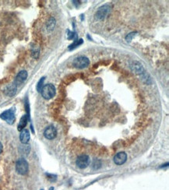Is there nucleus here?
Returning <instances> with one entry per match:
<instances>
[{
  "label": "nucleus",
  "mask_w": 169,
  "mask_h": 190,
  "mask_svg": "<svg viewBox=\"0 0 169 190\" xmlns=\"http://www.w3.org/2000/svg\"><path fill=\"white\" fill-rule=\"evenodd\" d=\"M41 93L42 97L45 99L49 100L56 95V87H55V86L53 84L48 83V84L44 86L43 88L41 89Z\"/></svg>",
  "instance_id": "1"
},
{
  "label": "nucleus",
  "mask_w": 169,
  "mask_h": 190,
  "mask_svg": "<svg viewBox=\"0 0 169 190\" xmlns=\"http://www.w3.org/2000/svg\"><path fill=\"white\" fill-rule=\"evenodd\" d=\"M16 170H17V173L21 175H27L29 171V166H28L27 161L24 158L19 159L16 163Z\"/></svg>",
  "instance_id": "2"
},
{
  "label": "nucleus",
  "mask_w": 169,
  "mask_h": 190,
  "mask_svg": "<svg viewBox=\"0 0 169 190\" xmlns=\"http://www.w3.org/2000/svg\"><path fill=\"white\" fill-rule=\"evenodd\" d=\"M0 118L9 124H13L15 121V108H10L3 112L0 115Z\"/></svg>",
  "instance_id": "3"
},
{
  "label": "nucleus",
  "mask_w": 169,
  "mask_h": 190,
  "mask_svg": "<svg viewBox=\"0 0 169 190\" xmlns=\"http://www.w3.org/2000/svg\"><path fill=\"white\" fill-rule=\"evenodd\" d=\"M89 59L87 58V57H85V56L77 57V58H76V59L73 60V62H72V65L77 69H84L89 66Z\"/></svg>",
  "instance_id": "4"
},
{
  "label": "nucleus",
  "mask_w": 169,
  "mask_h": 190,
  "mask_svg": "<svg viewBox=\"0 0 169 190\" xmlns=\"http://www.w3.org/2000/svg\"><path fill=\"white\" fill-rule=\"evenodd\" d=\"M90 157L87 155L83 154L80 155V157H78V158L77 159L76 164L79 168L80 169H85L86 168L88 167L90 164Z\"/></svg>",
  "instance_id": "5"
},
{
  "label": "nucleus",
  "mask_w": 169,
  "mask_h": 190,
  "mask_svg": "<svg viewBox=\"0 0 169 190\" xmlns=\"http://www.w3.org/2000/svg\"><path fill=\"white\" fill-rule=\"evenodd\" d=\"M110 11V7L108 5H104L102 6V7H100L98 9V10L96 12V18L97 20H104V18L106 17V16L108 15V13Z\"/></svg>",
  "instance_id": "6"
},
{
  "label": "nucleus",
  "mask_w": 169,
  "mask_h": 190,
  "mask_svg": "<svg viewBox=\"0 0 169 190\" xmlns=\"http://www.w3.org/2000/svg\"><path fill=\"white\" fill-rule=\"evenodd\" d=\"M44 136L48 139H55L57 136V130H56V127L53 126H49L47 127L44 132Z\"/></svg>",
  "instance_id": "7"
},
{
  "label": "nucleus",
  "mask_w": 169,
  "mask_h": 190,
  "mask_svg": "<svg viewBox=\"0 0 169 190\" xmlns=\"http://www.w3.org/2000/svg\"><path fill=\"white\" fill-rule=\"evenodd\" d=\"M126 160H127V154L125 152H119L114 157V162L117 165L123 164L124 163H126Z\"/></svg>",
  "instance_id": "8"
},
{
  "label": "nucleus",
  "mask_w": 169,
  "mask_h": 190,
  "mask_svg": "<svg viewBox=\"0 0 169 190\" xmlns=\"http://www.w3.org/2000/svg\"><path fill=\"white\" fill-rule=\"evenodd\" d=\"M27 77V72L26 70H22L20 71L17 76H16L15 79L14 83L16 85H20L21 83H23L24 81L26 80V79Z\"/></svg>",
  "instance_id": "9"
},
{
  "label": "nucleus",
  "mask_w": 169,
  "mask_h": 190,
  "mask_svg": "<svg viewBox=\"0 0 169 190\" xmlns=\"http://www.w3.org/2000/svg\"><path fill=\"white\" fill-rule=\"evenodd\" d=\"M6 95H7L9 97H13L17 93V85L14 83H11L10 85H8L6 87L5 90H4Z\"/></svg>",
  "instance_id": "10"
},
{
  "label": "nucleus",
  "mask_w": 169,
  "mask_h": 190,
  "mask_svg": "<svg viewBox=\"0 0 169 190\" xmlns=\"http://www.w3.org/2000/svg\"><path fill=\"white\" fill-rule=\"evenodd\" d=\"M30 132L27 129H24L20 132V134H19V139H20V142L22 144H27L30 140Z\"/></svg>",
  "instance_id": "11"
},
{
  "label": "nucleus",
  "mask_w": 169,
  "mask_h": 190,
  "mask_svg": "<svg viewBox=\"0 0 169 190\" xmlns=\"http://www.w3.org/2000/svg\"><path fill=\"white\" fill-rule=\"evenodd\" d=\"M27 120H28V119H27V115H24L20 119V121H19V124H18V130L19 131H22L26 127V126L27 124Z\"/></svg>",
  "instance_id": "12"
},
{
  "label": "nucleus",
  "mask_w": 169,
  "mask_h": 190,
  "mask_svg": "<svg viewBox=\"0 0 169 190\" xmlns=\"http://www.w3.org/2000/svg\"><path fill=\"white\" fill-rule=\"evenodd\" d=\"M131 67H132V69H133V70L134 71V72L137 73H143V71H144L142 65L139 63V62H133V65H132Z\"/></svg>",
  "instance_id": "13"
},
{
  "label": "nucleus",
  "mask_w": 169,
  "mask_h": 190,
  "mask_svg": "<svg viewBox=\"0 0 169 190\" xmlns=\"http://www.w3.org/2000/svg\"><path fill=\"white\" fill-rule=\"evenodd\" d=\"M55 25H56V20L51 17L50 20H48V22L47 23V28H48V31H52L55 27Z\"/></svg>",
  "instance_id": "14"
},
{
  "label": "nucleus",
  "mask_w": 169,
  "mask_h": 190,
  "mask_svg": "<svg viewBox=\"0 0 169 190\" xmlns=\"http://www.w3.org/2000/svg\"><path fill=\"white\" fill-rule=\"evenodd\" d=\"M39 51H40V50H39L38 47H34V48L32 49V51H31L32 56H33L34 58H35V59L38 58Z\"/></svg>",
  "instance_id": "15"
},
{
  "label": "nucleus",
  "mask_w": 169,
  "mask_h": 190,
  "mask_svg": "<svg viewBox=\"0 0 169 190\" xmlns=\"http://www.w3.org/2000/svg\"><path fill=\"white\" fill-rule=\"evenodd\" d=\"M82 43H83V40L82 39L79 40V41H78V40H76L75 42H73V44L70 45V48H69V49H70V50H71V49H73L74 48H76V47L79 46V45L82 44Z\"/></svg>",
  "instance_id": "16"
},
{
  "label": "nucleus",
  "mask_w": 169,
  "mask_h": 190,
  "mask_svg": "<svg viewBox=\"0 0 169 190\" xmlns=\"http://www.w3.org/2000/svg\"><path fill=\"white\" fill-rule=\"evenodd\" d=\"M44 81H45V77H42V78L39 80L38 83V85H37V90H38V92H41V89L43 88Z\"/></svg>",
  "instance_id": "17"
},
{
  "label": "nucleus",
  "mask_w": 169,
  "mask_h": 190,
  "mask_svg": "<svg viewBox=\"0 0 169 190\" xmlns=\"http://www.w3.org/2000/svg\"><path fill=\"white\" fill-rule=\"evenodd\" d=\"M102 167V162L99 160H94L93 163V168L94 169H98Z\"/></svg>",
  "instance_id": "18"
},
{
  "label": "nucleus",
  "mask_w": 169,
  "mask_h": 190,
  "mask_svg": "<svg viewBox=\"0 0 169 190\" xmlns=\"http://www.w3.org/2000/svg\"><path fill=\"white\" fill-rule=\"evenodd\" d=\"M134 34V33H131V34H128V36L126 37V39L127 40V42H130L131 40H132V37L134 36V34Z\"/></svg>",
  "instance_id": "19"
},
{
  "label": "nucleus",
  "mask_w": 169,
  "mask_h": 190,
  "mask_svg": "<svg viewBox=\"0 0 169 190\" xmlns=\"http://www.w3.org/2000/svg\"><path fill=\"white\" fill-rule=\"evenodd\" d=\"M3 144H1V142H0V154H1V153L3 152Z\"/></svg>",
  "instance_id": "20"
},
{
  "label": "nucleus",
  "mask_w": 169,
  "mask_h": 190,
  "mask_svg": "<svg viewBox=\"0 0 169 190\" xmlns=\"http://www.w3.org/2000/svg\"><path fill=\"white\" fill-rule=\"evenodd\" d=\"M49 190H54V188L53 187H51L50 189H49Z\"/></svg>",
  "instance_id": "21"
}]
</instances>
